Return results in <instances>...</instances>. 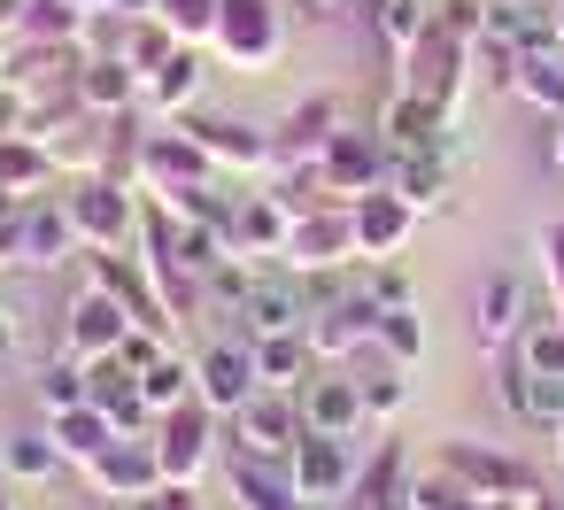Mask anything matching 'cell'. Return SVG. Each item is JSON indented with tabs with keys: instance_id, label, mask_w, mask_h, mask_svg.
<instances>
[{
	"instance_id": "47",
	"label": "cell",
	"mask_w": 564,
	"mask_h": 510,
	"mask_svg": "<svg viewBox=\"0 0 564 510\" xmlns=\"http://www.w3.org/2000/svg\"><path fill=\"white\" fill-rule=\"evenodd\" d=\"M17 348H24V325H17V310H9V302H0V363H9Z\"/></svg>"
},
{
	"instance_id": "3",
	"label": "cell",
	"mask_w": 564,
	"mask_h": 510,
	"mask_svg": "<svg viewBox=\"0 0 564 510\" xmlns=\"http://www.w3.org/2000/svg\"><path fill=\"white\" fill-rule=\"evenodd\" d=\"M155 464H163V487H194L202 471H209V456H217V410L194 394V402H178V410H163L155 417Z\"/></svg>"
},
{
	"instance_id": "11",
	"label": "cell",
	"mask_w": 564,
	"mask_h": 510,
	"mask_svg": "<svg viewBox=\"0 0 564 510\" xmlns=\"http://www.w3.org/2000/svg\"><path fill=\"white\" fill-rule=\"evenodd\" d=\"M294 441H302V402L294 394L256 387L232 410V448H248V456H294Z\"/></svg>"
},
{
	"instance_id": "30",
	"label": "cell",
	"mask_w": 564,
	"mask_h": 510,
	"mask_svg": "<svg viewBox=\"0 0 564 510\" xmlns=\"http://www.w3.org/2000/svg\"><path fill=\"white\" fill-rule=\"evenodd\" d=\"M248 356H256V387H279V394H294L310 371H317V356H310V333H279V340H248Z\"/></svg>"
},
{
	"instance_id": "49",
	"label": "cell",
	"mask_w": 564,
	"mask_h": 510,
	"mask_svg": "<svg viewBox=\"0 0 564 510\" xmlns=\"http://www.w3.org/2000/svg\"><path fill=\"white\" fill-rule=\"evenodd\" d=\"M155 510H202L194 487H155Z\"/></svg>"
},
{
	"instance_id": "50",
	"label": "cell",
	"mask_w": 564,
	"mask_h": 510,
	"mask_svg": "<svg viewBox=\"0 0 564 510\" xmlns=\"http://www.w3.org/2000/svg\"><path fill=\"white\" fill-rule=\"evenodd\" d=\"M541 132H549V140H541V148H549V163H556V171H564V117H549V124H541Z\"/></svg>"
},
{
	"instance_id": "13",
	"label": "cell",
	"mask_w": 564,
	"mask_h": 510,
	"mask_svg": "<svg viewBox=\"0 0 564 510\" xmlns=\"http://www.w3.org/2000/svg\"><path fill=\"white\" fill-rule=\"evenodd\" d=\"M518 333H525V279L495 263L471 286V340L495 356V348H518Z\"/></svg>"
},
{
	"instance_id": "43",
	"label": "cell",
	"mask_w": 564,
	"mask_h": 510,
	"mask_svg": "<svg viewBox=\"0 0 564 510\" xmlns=\"http://www.w3.org/2000/svg\"><path fill=\"white\" fill-rule=\"evenodd\" d=\"M371 302H379V310H417L410 271H402V263H371Z\"/></svg>"
},
{
	"instance_id": "41",
	"label": "cell",
	"mask_w": 564,
	"mask_h": 510,
	"mask_svg": "<svg viewBox=\"0 0 564 510\" xmlns=\"http://www.w3.org/2000/svg\"><path fill=\"white\" fill-rule=\"evenodd\" d=\"M371 348H379L387 363H402V371H410V363L425 356V325H417V310H387V317H379V340H371Z\"/></svg>"
},
{
	"instance_id": "34",
	"label": "cell",
	"mask_w": 564,
	"mask_h": 510,
	"mask_svg": "<svg viewBox=\"0 0 564 510\" xmlns=\"http://www.w3.org/2000/svg\"><path fill=\"white\" fill-rule=\"evenodd\" d=\"M525 371H541V379H564V317L556 310H541V317H525V333H518V348H510Z\"/></svg>"
},
{
	"instance_id": "5",
	"label": "cell",
	"mask_w": 564,
	"mask_h": 510,
	"mask_svg": "<svg viewBox=\"0 0 564 510\" xmlns=\"http://www.w3.org/2000/svg\"><path fill=\"white\" fill-rule=\"evenodd\" d=\"M186 186H217L209 148H202L186 124L148 132V148H140V194H186Z\"/></svg>"
},
{
	"instance_id": "15",
	"label": "cell",
	"mask_w": 564,
	"mask_h": 510,
	"mask_svg": "<svg viewBox=\"0 0 564 510\" xmlns=\"http://www.w3.org/2000/svg\"><path fill=\"white\" fill-rule=\"evenodd\" d=\"M294 402H302V433L356 441V425H371V417H364V394H356V379H340L333 363H317V371L294 387Z\"/></svg>"
},
{
	"instance_id": "37",
	"label": "cell",
	"mask_w": 564,
	"mask_h": 510,
	"mask_svg": "<svg viewBox=\"0 0 564 510\" xmlns=\"http://www.w3.org/2000/svg\"><path fill=\"white\" fill-rule=\"evenodd\" d=\"M78 402H86V363L63 348V356H47V363H40V410H47V417H63V410H78Z\"/></svg>"
},
{
	"instance_id": "28",
	"label": "cell",
	"mask_w": 564,
	"mask_h": 510,
	"mask_svg": "<svg viewBox=\"0 0 564 510\" xmlns=\"http://www.w3.org/2000/svg\"><path fill=\"white\" fill-rule=\"evenodd\" d=\"M47 433H55V448H63V464H94L101 448H117L124 433H117V417L101 410V402H78V410H63V417H47Z\"/></svg>"
},
{
	"instance_id": "35",
	"label": "cell",
	"mask_w": 564,
	"mask_h": 510,
	"mask_svg": "<svg viewBox=\"0 0 564 510\" xmlns=\"http://www.w3.org/2000/svg\"><path fill=\"white\" fill-rule=\"evenodd\" d=\"M0 471H9V479H55L63 471V448H55V433H9V441H0Z\"/></svg>"
},
{
	"instance_id": "18",
	"label": "cell",
	"mask_w": 564,
	"mask_h": 510,
	"mask_svg": "<svg viewBox=\"0 0 564 510\" xmlns=\"http://www.w3.org/2000/svg\"><path fill=\"white\" fill-rule=\"evenodd\" d=\"M194 394H202L217 417H232V410L256 394V356H248V340H209V348L194 356Z\"/></svg>"
},
{
	"instance_id": "21",
	"label": "cell",
	"mask_w": 564,
	"mask_h": 510,
	"mask_svg": "<svg viewBox=\"0 0 564 510\" xmlns=\"http://www.w3.org/2000/svg\"><path fill=\"white\" fill-rule=\"evenodd\" d=\"M225 479H232V502H240V510H310L286 456H248V448H232Z\"/></svg>"
},
{
	"instance_id": "56",
	"label": "cell",
	"mask_w": 564,
	"mask_h": 510,
	"mask_svg": "<svg viewBox=\"0 0 564 510\" xmlns=\"http://www.w3.org/2000/svg\"><path fill=\"white\" fill-rule=\"evenodd\" d=\"M0 510H17V495H9V487H0Z\"/></svg>"
},
{
	"instance_id": "1",
	"label": "cell",
	"mask_w": 564,
	"mask_h": 510,
	"mask_svg": "<svg viewBox=\"0 0 564 510\" xmlns=\"http://www.w3.org/2000/svg\"><path fill=\"white\" fill-rule=\"evenodd\" d=\"M63 209H70L86 256H124V248L140 240V194L117 186V178H78V186L63 194Z\"/></svg>"
},
{
	"instance_id": "17",
	"label": "cell",
	"mask_w": 564,
	"mask_h": 510,
	"mask_svg": "<svg viewBox=\"0 0 564 510\" xmlns=\"http://www.w3.org/2000/svg\"><path fill=\"white\" fill-rule=\"evenodd\" d=\"M124 333H132V317H124V302H117V294H101V286H86V294L70 302V317H63V348H70L78 363L117 356V348H124Z\"/></svg>"
},
{
	"instance_id": "19",
	"label": "cell",
	"mask_w": 564,
	"mask_h": 510,
	"mask_svg": "<svg viewBox=\"0 0 564 510\" xmlns=\"http://www.w3.org/2000/svg\"><path fill=\"white\" fill-rule=\"evenodd\" d=\"M86 487H94L101 502H140V495H155V487H163L155 441H117V448H101V456L86 464Z\"/></svg>"
},
{
	"instance_id": "6",
	"label": "cell",
	"mask_w": 564,
	"mask_h": 510,
	"mask_svg": "<svg viewBox=\"0 0 564 510\" xmlns=\"http://www.w3.org/2000/svg\"><path fill=\"white\" fill-rule=\"evenodd\" d=\"M178 124L209 148V163H217V171H240V178L279 171V140H271V132H256V124H240V117H202V109H186Z\"/></svg>"
},
{
	"instance_id": "52",
	"label": "cell",
	"mask_w": 564,
	"mask_h": 510,
	"mask_svg": "<svg viewBox=\"0 0 564 510\" xmlns=\"http://www.w3.org/2000/svg\"><path fill=\"white\" fill-rule=\"evenodd\" d=\"M525 510H564V495H549V487H533V495H525Z\"/></svg>"
},
{
	"instance_id": "16",
	"label": "cell",
	"mask_w": 564,
	"mask_h": 510,
	"mask_svg": "<svg viewBox=\"0 0 564 510\" xmlns=\"http://www.w3.org/2000/svg\"><path fill=\"white\" fill-rule=\"evenodd\" d=\"M310 310H317V294H302L294 279H263V271H256V286H248V302H240V340L310 333Z\"/></svg>"
},
{
	"instance_id": "40",
	"label": "cell",
	"mask_w": 564,
	"mask_h": 510,
	"mask_svg": "<svg viewBox=\"0 0 564 510\" xmlns=\"http://www.w3.org/2000/svg\"><path fill=\"white\" fill-rule=\"evenodd\" d=\"M518 63H525V55H518L510 40H487V32H479V47H471V78H479L487 94H518Z\"/></svg>"
},
{
	"instance_id": "26",
	"label": "cell",
	"mask_w": 564,
	"mask_h": 510,
	"mask_svg": "<svg viewBox=\"0 0 564 510\" xmlns=\"http://www.w3.org/2000/svg\"><path fill=\"white\" fill-rule=\"evenodd\" d=\"M78 101H86V117H124V109H140V70L124 55H94V63H78Z\"/></svg>"
},
{
	"instance_id": "48",
	"label": "cell",
	"mask_w": 564,
	"mask_h": 510,
	"mask_svg": "<svg viewBox=\"0 0 564 510\" xmlns=\"http://www.w3.org/2000/svg\"><path fill=\"white\" fill-rule=\"evenodd\" d=\"M17 32H24V0H0V47H17Z\"/></svg>"
},
{
	"instance_id": "9",
	"label": "cell",
	"mask_w": 564,
	"mask_h": 510,
	"mask_svg": "<svg viewBox=\"0 0 564 510\" xmlns=\"http://www.w3.org/2000/svg\"><path fill=\"white\" fill-rule=\"evenodd\" d=\"M348 217H356V256H364V263H402V248H410V232H417V209H410L394 186L356 194Z\"/></svg>"
},
{
	"instance_id": "38",
	"label": "cell",
	"mask_w": 564,
	"mask_h": 510,
	"mask_svg": "<svg viewBox=\"0 0 564 510\" xmlns=\"http://www.w3.org/2000/svg\"><path fill=\"white\" fill-rule=\"evenodd\" d=\"M371 356H379V348H371ZM356 394H364V417H371V425H387V417L410 402V371L379 356V363H371V379H356Z\"/></svg>"
},
{
	"instance_id": "27",
	"label": "cell",
	"mask_w": 564,
	"mask_h": 510,
	"mask_svg": "<svg viewBox=\"0 0 564 510\" xmlns=\"http://www.w3.org/2000/svg\"><path fill=\"white\" fill-rule=\"evenodd\" d=\"M502 402H510L533 433H564V379H541V371H525L518 356L502 363Z\"/></svg>"
},
{
	"instance_id": "12",
	"label": "cell",
	"mask_w": 564,
	"mask_h": 510,
	"mask_svg": "<svg viewBox=\"0 0 564 510\" xmlns=\"http://www.w3.org/2000/svg\"><path fill=\"white\" fill-rule=\"evenodd\" d=\"M317 171H325V194H333V202H356V194L387 186V171H394V148H387L379 132H340V140L317 155Z\"/></svg>"
},
{
	"instance_id": "24",
	"label": "cell",
	"mask_w": 564,
	"mask_h": 510,
	"mask_svg": "<svg viewBox=\"0 0 564 510\" xmlns=\"http://www.w3.org/2000/svg\"><path fill=\"white\" fill-rule=\"evenodd\" d=\"M94 286H101V294H117L132 325H148V333H171V310H163V294H155V279H148V263L94 256Z\"/></svg>"
},
{
	"instance_id": "45",
	"label": "cell",
	"mask_w": 564,
	"mask_h": 510,
	"mask_svg": "<svg viewBox=\"0 0 564 510\" xmlns=\"http://www.w3.org/2000/svg\"><path fill=\"white\" fill-rule=\"evenodd\" d=\"M24 117H32V94L0 78V140H24Z\"/></svg>"
},
{
	"instance_id": "55",
	"label": "cell",
	"mask_w": 564,
	"mask_h": 510,
	"mask_svg": "<svg viewBox=\"0 0 564 510\" xmlns=\"http://www.w3.org/2000/svg\"><path fill=\"white\" fill-rule=\"evenodd\" d=\"M70 9H109V0H70Z\"/></svg>"
},
{
	"instance_id": "46",
	"label": "cell",
	"mask_w": 564,
	"mask_h": 510,
	"mask_svg": "<svg viewBox=\"0 0 564 510\" xmlns=\"http://www.w3.org/2000/svg\"><path fill=\"white\" fill-rule=\"evenodd\" d=\"M155 356H163V333H148V325H132V333H124V348H117V363H124V371H148Z\"/></svg>"
},
{
	"instance_id": "53",
	"label": "cell",
	"mask_w": 564,
	"mask_h": 510,
	"mask_svg": "<svg viewBox=\"0 0 564 510\" xmlns=\"http://www.w3.org/2000/svg\"><path fill=\"white\" fill-rule=\"evenodd\" d=\"M117 510H155V495H140V502H117Z\"/></svg>"
},
{
	"instance_id": "42",
	"label": "cell",
	"mask_w": 564,
	"mask_h": 510,
	"mask_svg": "<svg viewBox=\"0 0 564 510\" xmlns=\"http://www.w3.org/2000/svg\"><path fill=\"white\" fill-rule=\"evenodd\" d=\"M217 9L225 0H155V17L186 40V47H209V32H217Z\"/></svg>"
},
{
	"instance_id": "25",
	"label": "cell",
	"mask_w": 564,
	"mask_h": 510,
	"mask_svg": "<svg viewBox=\"0 0 564 510\" xmlns=\"http://www.w3.org/2000/svg\"><path fill=\"white\" fill-rule=\"evenodd\" d=\"M202 78H209L202 47H178L163 70H148V78H140V109H155V117H186V109L202 101Z\"/></svg>"
},
{
	"instance_id": "10",
	"label": "cell",
	"mask_w": 564,
	"mask_h": 510,
	"mask_svg": "<svg viewBox=\"0 0 564 510\" xmlns=\"http://www.w3.org/2000/svg\"><path fill=\"white\" fill-rule=\"evenodd\" d=\"M340 263H356V217H348V202H325V209H310V217H294V240H286V271H340Z\"/></svg>"
},
{
	"instance_id": "31",
	"label": "cell",
	"mask_w": 564,
	"mask_h": 510,
	"mask_svg": "<svg viewBox=\"0 0 564 510\" xmlns=\"http://www.w3.org/2000/svg\"><path fill=\"white\" fill-rule=\"evenodd\" d=\"M356 502H364V510H410V456H402L394 441H379L371 464L356 471Z\"/></svg>"
},
{
	"instance_id": "8",
	"label": "cell",
	"mask_w": 564,
	"mask_h": 510,
	"mask_svg": "<svg viewBox=\"0 0 564 510\" xmlns=\"http://www.w3.org/2000/svg\"><path fill=\"white\" fill-rule=\"evenodd\" d=\"M286 464H294V487H302V502H310V510L348 502V495H356V471H364V464L348 456V441H333V433H302Z\"/></svg>"
},
{
	"instance_id": "54",
	"label": "cell",
	"mask_w": 564,
	"mask_h": 510,
	"mask_svg": "<svg viewBox=\"0 0 564 510\" xmlns=\"http://www.w3.org/2000/svg\"><path fill=\"white\" fill-rule=\"evenodd\" d=\"M17 209H24V202H9V194H0V217H17Z\"/></svg>"
},
{
	"instance_id": "23",
	"label": "cell",
	"mask_w": 564,
	"mask_h": 510,
	"mask_svg": "<svg viewBox=\"0 0 564 510\" xmlns=\"http://www.w3.org/2000/svg\"><path fill=\"white\" fill-rule=\"evenodd\" d=\"M279 163H310V155H325L333 140H340V101L333 94H310V101H294L286 117H279Z\"/></svg>"
},
{
	"instance_id": "7",
	"label": "cell",
	"mask_w": 564,
	"mask_h": 510,
	"mask_svg": "<svg viewBox=\"0 0 564 510\" xmlns=\"http://www.w3.org/2000/svg\"><path fill=\"white\" fill-rule=\"evenodd\" d=\"M433 464L448 471V479H464L479 502H510V495H533V471L518 464V456H502V448H479V441H441L433 448Z\"/></svg>"
},
{
	"instance_id": "29",
	"label": "cell",
	"mask_w": 564,
	"mask_h": 510,
	"mask_svg": "<svg viewBox=\"0 0 564 510\" xmlns=\"http://www.w3.org/2000/svg\"><path fill=\"white\" fill-rule=\"evenodd\" d=\"M487 40H510L518 55H556L549 0H487Z\"/></svg>"
},
{
	"instance_id": "20",
	"label": "cell",
	"mask_w": 564,
	"mask_h": 510,
	"mask_svg": "<svg viewBox=\"0 0 564 510\" xmlns=\"http://www.w3.org/2000/svg\"><path fill=\"white\" fill-rule=\"evenodd\" d=\"M70 256H78L70 209L63 202H24V217H17V271H55Z\"/></svg>"
},
{
	"instance_id": "36",
	"label": "cell",
	"mask_w": 564,
	"mask_h": 510,
	"mask_svg": "<svg viewBox=\"0 0 564 510\" xmlns=\"http://www.w3.org/2000/svg\"><path fill=\"white\" fill-rule=\"evenodd\" d=\"M140 394H148V410H155V417H163V410H178V402H194V363L163 348V356L140 371Z\"/></svg>"
},
{
	"instance_id": "32",
	"label": "cell",
	"mask_w": 564,
	"mask_h": 510,
	"mask_svg": "<svg viewBox=\"0 0 564 510\" xmlns=\"http://www.w3.org/2000/svg\"><path fill=\"white\" fill-rule=\"evenodd\" d=\"M55 186V155L40 140H0V194L9 202H40Z\"/></svg>"
},
{
	"instance_id": "44",
	"label": "cell",
	"mask_w": 564,
	"mask_h": 510,
	"mask_svg": "<svg viewBox=\"0 0 564 510\" xmlns=\"http://www.w3.org/2000/svg\"><path fill=\"white\" fill-rule=\"evenodd\" d=\"M533 248H541L549 294H556V317H564V217H556V225H541V232H533Z\"/></svg>"
},
{
	"instance_id": "2",
	"label": "cell",
	"mask_w": 564,
	"mask_h": 510,
	"mask_svg": "<svg viewBox=\"0 0 564 510\" xmlns=\"http://www.w3.org/2000/svg\"><path fill=\"white\" fill-rule=\"evenodd\" d=\"M209 47H217L232 70H248V78L271 70V63L286 55V17H279V0H225Z\"/></svg>"
},
{
	"instance_id": "51",
	"label": "cell",
	"mask_w": 564,
	"mask_h": 510,
	"mask_svg": "<svg viewBox=\"0 0 564 510\" xmlns=\"http://www.w3.org/2000/svg\"><path fill=\"white\" fill-rule=\"evenodd\" d=\"M549 40H556V55H564V0H549Z\"/></svg>"
},
{
	"instance_id": "4",
	"label": "cell",
	"mask_w": 564,
	"mask_h": 510,
	"mask_svg": "<svg viewBox=\"0 0 564 510\" xmlns=\"http://www.w3.org/2000/svg\"><path fill=\"white\" fill-rule=\"evenodd\" d=\"M379 302H371V286H356V294H317V310H310V356L317 363H348V356H364L371 340H379Z\"/></svg>"
},
{
	"instance_id": "22",
	"label": "cell",
	"mask_w": 564,
	"mask_h": 510,
	"mask_svg": "<svg viewBox=\"0 0 564 510\" xmlns=\"http://www.w3.org/2000/svg\"><path fill=\"white\" fill-rule=\"evenodd\" d=\"M379 140H387L394 155H441V140H448V109H433V101H417V94H387V109H379Z\"/></svg>"
},
{
	"instance_id": "33",
	"label": "cell",
	"mask_w": 564,
	"mask_h": 510,
	"mask_svg": "<svg viewBox=\"0 0 564 510\" xmlns=\"http://www.w3.org/2000/svg\"><path fill=\"white\" fill-rule=\"evenodd\" d=\"M387 186H394V194L425 217V209H441V194H448V163H441V155H394Z\"/></svg>"
},
{
	"instance_id": "14",
	"label": "cell",
	"mask_w": 564,
	"mask_h": 510,
	"mask_svg": "<svg viewBox=\"0 0 564 510\" xmlns=\"http://www.w3.org/2000/svg\"><path fill=\"white\" fill-rule=\"evenodd\" d=\"M286 240H294V209L271 194V186H256V194H240L232 202V217H225V248L248 263V256H286Z\"/></svg>"
},
{
	"instance_id": "39",
	"label": "cell",
	"mask_w": 564,
	"mask_h": 510,
	"mask_svg": "<svg viewBox=\"0 0 564 510\" xmlns=\"http://www.w3.org/2000/svg\"><path fill=\"white\" fill-rule=\"evenodd\" d=\"M178 47H186V40H178V32H171L163 17H132V40H124V63H132V70L148 78V70H163V63H171Z\"/></svg>"
}]
</instances>
